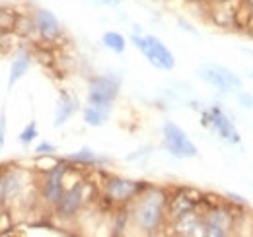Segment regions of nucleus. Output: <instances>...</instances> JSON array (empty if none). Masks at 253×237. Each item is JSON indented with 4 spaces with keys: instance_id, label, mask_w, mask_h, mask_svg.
Instances as JSON below:
<instances>
[{
    "instance_id": "f257e3e1",
    "label": "nucleus",
    "mask_w": 253,
    "mask_h": 237,
    "mask_svg": "<svg viewBox=\"0 0 253 237\" xmlns=\"http://www.w3.org/2000/svg\"><path fill=\"white\" fill-rule=\"evenodd\" d=\"M168 191L148 185L138 197H134L126 206L130 214V224L140 230L144 236H156L160 230H164L168 216H166V204H168Z\"/></svg>"
},
{
    "instance_id": "f03ea898",
    "label": "nucleus",
    "mask_w": 253,
    "mask_h": 237,
    "mask_svg": "<svg viewBox=\"0 0 253 237\" xmlns=\"http://www.w3.org/2000/svg\"><path fill=\"white\" fill-rule=\"evenodd\" d=\"M130 43L142 53V57L148 60L154 68L169 72L175 68V57L173 53L168 49V45L150 33H132L130 35Z\"/></svg>"
},
{
    "instance_id": "7ed1b4c3",
    "label": "nucleus",
    "mask_w": 253,
    "mask_h": 237,
    "mask_svg": "<svg viewBox=\"0 0 253 237\" xmlns=\"http://www.w3.org/2000/svg\"><path fill=\"white\" fill-rule=\"evenodd\" d=\"M121 89V80L109 74H99V76H92L88 80V105L97 107L105 113L111 115L113 109V101L117 99Z\"/></svg>"
},
{
    "instance_id": "20e7f679",
    "label": "nucleus",
    "mask_w": 253,
    "mask_h": 237,
    "mask_svg": "<svg viewBox=\"0 0 253 237\" xmlns=\"http://www.w3.org/2000/svg\"><path fill=\"white\" fill-rule=\"evenodd\" d=\"M195 76L222 93H232L244 88V80L232 68H226L222 64H212V62L201 64L195 68Z\"/></svg>"
},
{
    "instance_id": "39448f33",
    "label": "nucleus",
    "mask_w": 253,
    "mask_h": 237,
    "mask_svg": "<svg viewBox=\"0 0 253 237\" xmlns=\"http://www.w3.org/2000/svg\"><path fill=\"white\" fill-rule=\"evenodd\" d=\"M238 214H234V206L230 204H214L207 212H203V237H228L234 232Z\"/></svg>"
},
{
    "instance_id": "423d86ee",
    "label": "nucleus",
    "mask_w": 253,
    "mask_h": 237,
    "mask_svg": "<svg viewBox=\"0 0 253 237\" xmlns=\"http://www.w3.org/2000/svg\"><path fill=\"white\" fill-rule=\"evenodd\" d=\"M162 146L168 154L179 159H191L199 156V148L193 144L189 134L173 120H166L162 124Z\"/></svg>"
},
{
    "instance_id": "0eeeda50",
    "label": "nucleus",
    "mask_w": 253,
    "mask_h": 237,
    "mask_svg": "<svg viewBox=\"0 0 253 237\" xmlns=\"http://www.w3.org/2000/svg\"><path fill=\"white\" fill-rule=\"evenodd\" d=\"M201 124L211 128L212 132H216L228 144H240L242 142V134L238 132L234 120L228 117L218 105H211V107L201 111Z\"/></svg>"
},
{
    "instance_id": "6e6552de",
    "label": "nucleus",
    "mask_w": 253,
    "mask_h": 237,
    "mask_svg": "<svg viewBox=\"0 0 253 237\" xmlns=\"http://www.w3.org/2000/svg\"><path fill=\"white\" fill-rule=\"evenodd\" d=\"M92 185L78 179L74 185L70 187H64V193L61 197V200L57 202V206L53 208L55 214L63 220H70V218H76L78 212L84 208V204L88 202V193H90Z\"/></svg>"
},
{
    "instance_id": "1a4fd4ad",
    "label": "nucleus",
    "mask_w": 253,
    "mask_h": 237,
    "mask_svg": "<svg viewBox=\"0 0 253 237\" xmlns=\"http://www.w3.org/2000/svg\"><path fill=\"white\" fill-rule=\"evenodd\" d=\"M146 187H148V183H144V181H134V179L126 177H109L105 181V187H103V197L113 204L126 206Z\"/></svg>"
},
{
    "instance_id": "9d476101",
    "label": "nucleus",
    "mask_w": 253,
    "mask_h": 237,
    "mask_svg": "<svg viewBox=\"0 0 253 237\" xmlns=\"http://www.w3.org/2000/svg\"><path fill=\"white\" fill-rule=\"evenodd\" d=\"M68 161L66 159H59L55 167H51L47 171V175L41 183V200L43 204L49 208H55L57 202L61 200L64 193V177L68 171Z\"/></svg>"
},
{
    "instance_id": "9b49d317",
    "label": "nucleus",
    "mask_w": 253,
    "mask_h": 237,
    "mask_svg": "<svg viewBox=\"0 0 253 237\" xmlns=\"http://www.w3.org/2000/svg\"><path fill=\"white\" fill-rule=\"evenodd\" d=\"M33 16V28L35 35L45 41V43H55L61 35H63V26L61 20L47 8H37L32 14Z\"/></svg>"
},
{
    "instance_id": "f8f14e48",
    "label": "nucleus",
    "mask_w": 253,
    "mask_h": 237,
    "mask_svg": "<svg viewBox=\"0 0 253 237\" xmlns=\"http://www.w3.org/2000/svg\"><path fill=\"white\" fill-rule=\"evenodd\" d=\"M203 204V193L195 191V189H181L177 191L175 195H169L168 197V204H166V216H168V222L175 220L177 216L195 210V208Z\"/></svg>"
},
{
    "instance_id": "ddd939ff",
    "label": "nucleus",
    "mask_w": 253,
    "mask_h": 237,
    "mask_svg": "<svg viewBox=\"0 0 253 237\" xmlns=\"http://www.w3.org/2000/svg\"><path fill=\"white\" fill-rule=\"evenodd\" d=\"M169 230L173 236L181 237H199L203 236V214L195 210H189L181 216H177L175 220L169 222Z\"/></svg>"
},
{
    "instance_id": "4468645a",
    "label": "nucleus",
    "mask_w": 253,
    "mask_h": 237,
    "mask_svg": "<svg viewBox=\"0 0 253 237\" xmlns=\"http://www.w3.org/2000/svg\"><path fill=\"white\" fill-rule=\"evenodd\" d=\"M209 4V20L222 30L236 28V4L238 2H207Z\"/></svg>"
},
{
    "instance_id": "2eb2a0df",
    "label": "nucleus",
    "mask_w": 253,
    "mask_h": 237,
    "mask_svg": "<svg viewBox=\"0 0 253 237\" xmlns=\"http://www.w3.org/2000/svg\"><path fill=\"white\" fill-rule=\"evenodd\" d=\"M80 109V101L72 91L61 89L59 99H57V107H55V117H53V126L61 128L68 118L72 117L76 111Z\"/></svg>"
},
{
    "instance_id": "dca6fc26",
    "label": "nucleus",
    "mask_w": 253,
    "mask_h": 237,
    "mask_svg": "<svg viewBox=\"0 0 253 237\" xmlns=\"http://www.w3.org/2000/svg\"><path fill=\"white\" fill-rule=\"evenodd\" d=\"M32 53L28 49H20L16 53V57L10 64V72H8V91L14 89V86L30 72V66H32Z\"/></svg>"
},
{
    "instance_id": "f3484780",
    "label": "nucleus",
    "mask_w": 253,
    "mask_h": 237,
    "mask_svg": "<svg viewBox=\"0 0 253 237\" xmlns=\"http://www.w3.org/2000/svg\"><path fill=\"white\" fill-rule=\"evenodd\" d=\"M2 183H4V197L6 202L20 198V195L26 189V173L20 169H8L2 171Z\"/></svg>"
},
{
    "instance_id": "a211bd4d",
    "label": "nucleus",
    "mask_w": 253,
    "mask_h": 237,
    "mask_svg": "<svg viewBox=\"0 0 253 237\" xmlns=\"http://www.w3.org/2000/svg\"><path fill=\"white\" fill-rule=\"evenodd\" d=\"M64 159L68 163H74V165H101V163H107V159L105 158H97V154L90 146H82L78 152L66 156Z\"/></svg>"
},
{
    "instance_id": "6ab92c4d",
    "label": "nucleus",
    "mask_w": 253,
    "mask_h": 237,
    "mask_svg": "<svg viewBox=\"0 0 253 237\" xmlns=\"http://www.w3.org/2000/svg\"><path fill=\"white\" fill-rule=\"evenodd\" d=\"M101 45L109 51H113L115 55H123L126 49V37L119 31H105L101 35Z\"/></svg>"
},
{
    "instance_id": "aec40b11",
    "label": "nucleus",
    "mask_w": 253,
    "mask_h": 237,
    "mask_svg": "<svg viewBox=\"0 0 253 237\" xmlns=\"http://www.w3.org/2000/svg\"><path fill=\"white\" fill-rule=\"evenodd\" d=\"M20 18V12L8 4L0 6V33H10L16 28V22Z\"/></svg>"
},
{
    "instance_id": "412c9836",
    "label": "nucleus",
    "mask_w": 253,
    "mask_h": 237,
    "mask_svg": "<svg viewBox=\"0 0 253 237\" xmlns=\"http://www.w3.org/2000/svg\"><path fill=\"white\" fill-rule=\"evenodd\" d=\"M82 118H84V122H86L88 126L99 128V126H103V124L107 122L109 113H105V111H101V109H97V107H92V105H86V107L82 109Z\"/></svg>"
},
{
    "instance_id": "4be33fe9",
    "label": "nucleus",
    "mask_w": 253,
    "mask_h": 237,
    "mask_svg": "<svg viewBox=\"0 0 253 237\" xmlns=\"http://www.w3.org/2000/svg\"><path fill=\"white\" fill-rule=\"evenodd\" d=\"M14 31H16L20 37H30V35H35L32 14H20V18H18V22H16Z\"/></svg>"
},
{
    "instance_id": "5701e85b",
    "label": "nucleus",
    "mask_w": 253,
    "mask_h": 237,
    "mask_svg": "<svg viewBox=\"0 0 253 237\" xmlns=\"http://www.w3.org/2000/svg\"><path fill=\"white\" fill-rule=\"evenodd\" d=\"M39 136V130H37V124H35V120H30L26 126H24V130L18 134V142L20 144H24V146H30L32 142H35V138Z\"/></svg>"
},
{
    "instance_id": "b1692460",
    "label": "nucleus",
    "mask_w": 253,
    "mask_h": 237,
    "mask_svg": "<svg viewBox=\"0 0 253 237\" xmlns=\"http://www.w3.org/2000/svg\"><path fill=\"white\" fill-rule=\"evenodd\" d=\"M130 224V214H128V208H125L123 212L117 214V220H115V226H113V236H123L125 230Z\"/></svg>"
},
{
    "instance_id": "393cba45",
    "label": "nucleus",
    "mask_w": 253,
    "mask_h": 237,
    "mask_svg": "<svg viewBox=\"0 0 253 237\" xmlns=\"http://www.w3.org/2000/svg\"><path fill=\"white\" fill-rule=\"evenodd\" d=\"M33 152H35V156H49V154H57V146L51 142H39L33 148Z\"/></svg>"
},
{
    "instance_id": "a878e982",
    "label": "nucleus",
    "mask_w": 253,
    "mask_h": 237,
    "mask_svg": "<svg viewBox=\"0 0 253 237\" xmlns=\"http://www.w3.org/2000/svg\"><path fill=\"white\" fill-rule=\"evenodd\" d=\"M238 103L244 109L253 111V93H250V91H238Z\"/></svg>"
},
{
    "instance_id": "bb28decb",
    "label": "nucleus",
    "mask_w": 253,
    "mask_h": 237,
    "mask_svg": "<svg viewBox=\"0 0 253 237\" xmlns=\"http://www.w3.org/2000/svg\"><path fill=\"white\" fill-rule=\"evenodd\" d=\"M6 122H8V118H6V107H2L0 109V152L4 150V144H6Z\"/></svg>"
},
{
    "instance_id": "cd10ccee",
    "label": "nucleus",
    "mask_w": 253,
    "mask_h": 237,
    "mask_svg": "<svg viewBox=\"0 0 253 237\" xmlns=\"http://www.w3.org/2000/svg\"><path fill=\"white\" fill-rule=\"evenodd\" d=\"M226 198H228L230 204H236V206H248V200H246L244 197L236 195V193H226Z\"/></svg>"
},
{
    "instance_id": "c85d7f7f",
    "label": "nucleus",
    "mask_w": 253,
    "mask_h": 237,
    "mask_svg": "<svg viewBox=\"0 0 253 237\" xmlns=\"http://www.w3.org/2000/svg\"><path fill=\"white\" fill-rule=\"evenodd\" d=\"M177 24H179V26H181V30H185V31H189V33H193V35H197V30H195V28H191L189 24H187V22H183V20H181V18H179V20H177Z\"/></svg>"
},
{
    "instance_id": "c756f323",
    "label": "nucleus",
    "mask_w": 253,
    "mask_h": 237,
    "mask_svg": "<svg viewBox=\"0 0 253 237\" xmlns=\"http://www.w3.org/2000/svg\"><path fill=\"white\" fill-rule=\"evenodd\" d=\"M144 150H146V148H140V150H136V152H134V154H130V156H126V159H128V161H132V159H136V158H140V156H144V154H146V152H144Z\"/></svg>"
},
{
    "instance_id": "7c9ffc66",
    "label": "nucleus",
    "mask_w": 253,
    "mask_h": 237,
    "mask_svg": "<svg viewBox=\"0 0 253 237\" xmlns=\"http://www.w3.org/2000/svg\"><path fill=\"white\" fill-rule=\"evenodd\" d=\"M99 4H103V6H111V8H117V6L121 4V0H99Z\"/></svg>"
},
{
    "instance_id": "2f4dec72",
    "label": "nucleus",
    "mask_w": 253,
    "mask_h": 237,
    "mask_svg": "<svg viewBox=\"0 0 253 237\" xmlns=\"http://www.w3.org/2000/svg\"><path fill=\"white\" fill-rule=\"evenodd\" d=\"M6 204V197H4V183H2V173H0V206Z\"/></svg>"
},
{
    "instance_id": "473e14b6",
    "label": "nucleus",
    "mask_w": 253,
    "mask_h": 237,
    "mask_svg": "<svg viewBox=\"0 0 253 237\" xmlns=\"http://www.w3.org/2000/svg\"><path fill=\"white\" fill-rule=\"evenodd\" d=\"M248 6H250V10H252V14H253V0H244Z\"/></svg>"
},
{
    "instance_id": "72a5a7b5",
    "label": "nucleus",
    "mask_w": 253,
    "mask_h": 237,
    "mask_svg": "<svg viewBox=\"0 0 253 237\" xmlns=\"http://www.w3.org/2000/svg\"><path fill=\"white\" fill-rule=\"evenodd\" d=\"M207 2H238V0H207Z\"/></svg>"
},
{
    "instance_id": "f704fd0d",
    "label": "nucleus",
    "mask_w": 253,
    "mask_h": 237,
    "mask_svg": "<svg viewBox=\"0 0 253 237\" xmlns=\"http://www.w3.org/2000/svg\"><path fill=\"white\" fill-rule=\"evenodd\" d=\"M4 4H8V2L6 0H0V6H4Z\"/></svg>"
}]
</instances>
